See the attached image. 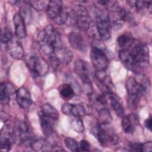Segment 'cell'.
Returning a JSON list of instances; mask_svg holds the SVG:
<instances>
[{"mask_svg": "<svg viewBox=\"0 0 152 152\" xmlns=\"http://www.w3.org/2000/svg\"><path fill=\"white\" fill-rule=\"evenodd\" d=\"M118 54L124 65L134 71L147 67L149 64L150 53L148 46L135 40L128 49L119 50Z\"/></svg>", "mask_w": 152, "mask_h": 152, "instance_id": "cell-1", "label": "cell"}, {"mask_svg": "<svg viewBox=\"0 0 152 152\" xmlns=\"http://www.w3.org/2000/svg\"><path fill=\"white\" fill-rule=\"evenodd\" d=\"M37 42L41 50L48 55H52L54 49L62 45L59 33L52 26H46L39 33Z\"/></svg>", "mask_w": 152, "mask_h": 152, "instance_id": "cell-2", "label": "cell"}, {"mask_svg": "<svg viewBox=\"0 0 152 152\" xmlns=\"http://www.w3.org/2000/svg\"><path fill=\"white\" fill-rule=\"evenodd\" d=\"M46 11L48 17L59 25L65 24L69 15L62 1L59 0L49 1L46 6Z\"/></svg>", "mask_w": 152, "mask_h": 152, "instance_id": "cell-3", "label": "cell"}, {"mask_svg": "<svg viewBox=\"0 0 152 152\" xmlns=\"http://www.w3.org/2000/svg\"><path fill=\"white\" fill-rule=\"evenodd\" d=\"M25 61L30 71L36 76H44L48 72V63L35 53L28 54L25 58Z\"/></svg>", "mask_w": 152, "mask_h": 152, "instance_id": "cell-4", "label": "cell"}, {"mask_svg": "<svg viewBox=\"0 0 152 152\" xmlns=\"http://www.w3.org/2000/svg\"><path fill=\"white\" fill-rule=\"evenodd\" d=\"M71 17L78 28L87 31L91 24L90 15L87 9L81 5H75L71 10Z\"/></svg>", "mask_w": 152, "mask_h": 152, "instance_id": "cell-5", "label": "cell"}, {"mask_svg": "<svg viewBox=\"0 0 152 152\" xmlns=\"http://www.w3.org/2000/svg\"><path fill=\"white\" fill-rule=\"evenodd\" d=\"M95 27L100 39L107 40L110 37L112 25L107 13L102 12L96 15Z\"/></svg>", "mask_w": 152, "mask_h": 152, "instance_id": "cell-6", "label": "cell"}, {"mask_svg": "<svg viewBox=\"0 0 152 152\" xmlns=\"http://www.w3.org/2000/svg\"><path fill=\"white\" fill-rule=\"evenodd\" d=\"M92 132L103 146L115 145L118 142V138L116 135L112 131L104 129L102 125L93 128Z\"/></svg>", "mask_w": 152, "mask_h": 152, "instance_id": "cell-7", "label": "cell"}, {"mask_svg": "<svg viewBox=\"0 0 152 152\" xmlns=\"http://www.w3.org/2000/svg\"><path fill=\"white\" fill-rule=\"evenodd\" d=\"M91 63L96 71H105L109 60L104 50L97 46H94L90 52Z\"/></svg>", "mask_w": 152, "mask_h": 152, "instance_id": "cell-8", "label": "cell"}, {"mask_svg": "<svg viewBox=\"0 0 152 152\" xmlns=\"http://www.w3.org/2000/svg\"><path fill=\"white\" fill-rule=\"evenodd\" d=\"M14 131V140L23 144H30L32 139L31 130L28 125L23 120L17 122L16 128Z\"/></svg>", "mask_w": 152, "mask_h": 152, "instance_id": "cell-9", "label": "cell"}, {"mask_svg": "<svg viewBox=\"0 0 152 152\" xmlns=\"http://www.w3.org/2000/svg\"><path fill=\"white\" fill-rule=\"evenodd\" d=\"M147 83H140L132 77L127 78L125 82V87L129 97H134L140 98L147 91Z\"/></svg>", "mask_w": 152, "mask_h": 152, "instance_id": "cell-10", "label": "cell"}, {"mask_svg": "<svg viewBox=\"0 0 152 152\" xmlns=\"http://www.w3.org/2000/svg\"><path fill=\"white\" fill-rule=\"evenodd\" d=\"M110 12L109 15L112 27L114 29L118 30L123 25L125 20L126 11L123 8L118 6L116 2L115 4L108 9Z\"/></svg>", "mask_w": 152, "mask_h": 152, "instance_id": "cell-11", "label": "cell"}, {"mask_svg": "<svg viewBox=\"0 0 152 152\" xmlns=\"http://www.w3.org/2000/svg\"><path fill=\"white\" fill-rule=\"evenodd\" d=\"M94 80L96 84L104 93H114L115 86L110 77L105 71H96L94 74Z\"/></svg>", "mask_w": 152, "mask_h": 152, "instance_id": "cell-12", "label": "cell"}, {"mask_svg": "<svg viewBox=\"0 0 152 152\" xmlns=\"http://www.w3.org/2000/svg\"><path fill=\"white\" fill-rule=\"evenodd\" d=\"M40 126L43 134L46 137L50 136L54 131L58 118L45 114L40 111L39 112Z\"/></svg>", "mask_w": 152, "mask_h": 152, "instance_id": "cell-13", "label": "cell"}, {"mask_svg": "<svg viewBox=\"0 0 152 152\" xmlns=\"http://www.w3.org/2000/svg\"><path fill=\"white\" fill-rule=\"evenodd\" d=\"M53 55L60 64L64 65H68L73 58V53L71 50L62 45L55 48Z\"/></svg>", "mask_w": 152, "mask_h": 152, "instance_id": "cell-14", "label": "cell"}, {"mask_svg": "<svg viewBox=\"0 0 152 152\" xmlns=\"http://www.w3.org/2000/svg\"><path fill=\"white\" fill-rule=\"evenodd\" d=\"M68 40L71 46L77 50L85 52L88 49V46L85 39L79 33H70L68 35Z\"/></svg>", "mask_w": 152, "mask_h": 152, "instance_id": "cell-15", "label": "cell"}, {"mask_svg": "<svg viewBox=\"0 0 152 152\" xmlns=\"http://www.w3.org/2000/svg\"><path fill=\"white\" fill-rule=\"evenodd\" d=\"M7 49L12 58L20 59L24 56V49L18 38L12 37L7 44Z\"/></svg>", "mask_w": 152, "mask_h": 152, "instance_id": "cell-16", "label": "cell"}, {"mask_svg": "<svg viewBox=\"0 0 152 152\" xmlns=\"http://www.w3.org/2000/svg\"><path fill=\"white\" fill-rule=\"evenodd\" d=\"M121 124L122 129L126 134H132L139 124L138 118L135 113H130L122 117Z\"/></svg>", "mask_w": 152, "mask_h": 152, "instance_id": "cell-17", "label": "cell"}, {"mask_svg": "<svg viewBox=\"0 0 152 152\" xmlns=\"http://www.w3.org/2000/svg\"><path fill=\"white\" fill-rule=\"evenodd\" d=\"M16 100L18 104L23 109H28L32 104L31 95L25 87L18 88L16 92Z\"/></svg>", "mask_w": 152, "mask_h": 152, "instance_id": "cell-18", "label": "cell"}, {"mask_svg": "<svg viewBox=\"0 0 152 152\" xmlns=\"http://www.w3.org/2000/svg\"><path fill=\"white\" fill-rule=\"evenodd\" d=\"M14 139V131L8 126L2 129L0 139V147L2 151H10L12 147V140Z\"/></svg>", "mask_w": 152, "mask_h": 152, "instance_id": "cell-19", "label": "cell"}, {"mask_svg": "<svg viewBox=\"0 0 152 152\" xmlns=\"http://www.w3.org/2000/svg\"><path fill=\"white\" fill-rule=\"evenodd\" d=\"M13 22L15 27V33L17 38L24 39L26 36V30L24 20L20 13H16L13 17Z\"/></svg>", "mask_w": 152, "mask_h": 152, "instance_id": "cell-20", "label": "cell"}, {"mask_svg": "<svg viewBox=\"0 0 152 152\" xmlns=\"http://www.w3.org/2000/svg\"><path fill=\"white\" fill-rule=\"evenodd\" d=\"M74 70L76 74L80 77H89L92 74V70L90 64L83 60L78 59L75 61L74 64Z\"/></svg>", "mask_w": 152, "mask_h": 152, "instance_id": "cell-21", "label": "cell"}, {"mask_svg": "<svg viewBox=\"0 0 152 152\" xmlns=\"http://www.w3.org/2000/svg\"><path fill=\"white\" fill-rule=\"evenodd\" d=\"M30 145L31 148L36 151H52L53 147V145H52L49 142L42 138L32 140Z\"/></svg>", "mask_w": 152, "mask_h": 152, "instance_id": "cell-22", "label": "cell"}, {"mask_svg": "<svg viewBox=\"0 0 152 152\" xmlns=\"http://www.w3.org/2000/svg\"><path fill=\"white\" fill-rule=\"evenodd\" d=\"M135 40L131 34L126 33L119 36L117 39L119 50H126L129 48L134 43Z\"/></svg>", "mask_w": 152, "mask_h": 152, "instance_id": "cell-23", "label": "cell"}, {"mask_svg": "<svg viewBox=\"0 0 152 152\" xmlns=\"http://www.w3.org/2000/svg\"><path fill=\"white\" fill-rule=\"evenodd\" d=\"M109 101L116 115L120 117L125 116V110L118 97L114 93L109 94Z\"/></svg>", "mask_w": 152, "mask_h": 152, "instance_id": "cell-24", "label": "cell"}, {"mask_svg": "<svg viewBox=\"0 0 152 152\" xmlns=\"http://www.w3.org/2000/svg\"><path fill=\"white\" fill-rule=\"evenodd\" d=\"M58 90L61 97L65 100L71 99L75 94L72 87L68 84H64L61 85Z\"/></svg>", "mask_w": 152, "mask_h": 152, "instance_id": "cell-25", "label": "cell"}, {"mask_svg": "<svg viewBox=\"0 0 152 152\" xmlns=\"http://www.w3.org/2000/svg\"><path fill=\"white\" fill-rule=\"evenodd\" d=\"M99 123L102 125H107L111 123L112 117L110 112L106 109H102L99 110L98 114Z\"/></svg>", "mask_w": 152, "mask_h": 152, "instance_id": "cell-26", "label": "cell"}, {"mask_svg": "<svg viewBox=\"0 0 152 152\" xmlns=\"http://www.w3.org/2000/svg\"><path fill=\"white\" fill-rule=\"evenodd\" d=\"M87 112L86 107L82 104H72L71 106L70 116L80 117L84 116Z\"/></svg>", "mask_w": 152, "mask_h": 152, "instance_id": "cell-27", "label": "cell"}, {"mask_svg": "<svg viewBox=\"0 0 152 152\" xmlns=\"http://www.w3.org/2000/svg\"><path fill=\"white\" fill-rule=\"evenodd\" d=\"M80 78L82 82L81 89L83 93L87 96L91 95L93 91V88L90 77L84 76L80 77Z\"/></svg>", "mask_w": 152, "mask_h": 152, "instance_id": "cell-28", "label": "cell"}, {"mask_svg": "<svg viewBox=\"0 0 152 152\" xmlns=\"http://www.w3.org/2000/svg\"><path fill=\"white\" fill-rule=\"evenodd\" d=\"M40 111L45 114L56 118L58 119L59 118V113L57 111V110L49 103L43 104L42 106Z\"/></svg>", "mask_w": 152, "mask_h": 152, "instance_id": "cell-29", "label": "cell"}, {"mask_svg": "<svg viewBox=\"0 0 152 152\" xmlns=\"http://www.w3.org/2000/svg\"><path fill=\"white\" fill-rule=\"evenodd\" d=\"M10 94L8 88L5 83H1L0 86V100L2 104H7L10 101Z\"/></svg>", "mask_w": 152, "mask_h": 152, "instance_id": "cell-30", "label": "cell"}, {"mask_svg": "<svg viewBox=\"0 0 152 152\" xmlns=\"http://www.w3.org/2000/svg\"><path fill=\"white\" fill-rule=\"evenodd\" d=\"M64 144L66 148L72 151H79L78 144L75 140L71 137H66L64 140Z\"/></svg>", "mask_w": 152, "mask_h": 152, "instance_id": "cell-31", "label": "cell"}, {"mask_svg": "<svg viewBox=\"0 0 152 152\" xmlns=\"http://www.w3.org/2000/svg\"><path fill=\"white\" fill-rule=\"evenodd\" d=\"M71 125L72 129L77 132L81 133L84 129V124L80 117H75V118L72 120Z\"/></svg>", "mask_w": 152, "mask_h": 152, "instance_id": "cell-32", "label": "cell"}, {"mask_svg": "<svg viewBox=\"0 0 152 152\" xmlns=\"http://www.w3.org/2000/svg\"><path fill=\"white\" fill-rule=\"evenodd\" d=\"M27 5V4L23 5L21 8L20 14L23 17L24 21L29 23L31 20V12L30 8Z\"/></svg>", "mask_w": 152, "mask_h": 152, "instance_id": "cell-33", "label": "cell"}, {"mask_svg": "<svg viewBox=\"0 0 152 152\" xmlns=\"http://www.w3.org/2000/svg\"><path fill=\"white\" fill-rule=\"evenodd\" d=\"M25 2L37 11L42 10L46 5L45 1H25Z\"/></svg>", "mask_w": 152, "mask_h": 152, "instance_id": "cell-34", "label": "cell"}, {"mask_svg": "<svg viewBox=\"0 0 152 152\" xmlns=\"http://www.w3.org/2000/svg\"><path fill=\"white\" fill-rule=\"evenodd\" d=\"M13 37V36L11 31L7 28H5L2 34V42L5 44H7L10 40Z\"/></svg>", "mask_w": 152, "mask_h": 152, "instance_id": "cell-35", "label": "cell"}, {"mask_svg": "<svg viewBox=\"0 0 152 152\" xmlns=\"http://www.w3.org/2000/svg\"><path fill=\"white\" fill-rule=\"evenodd\" d=\"M79 151H90V145L89 142L86 140H82L79 144Z\"/></svg>", "mask_w": 152, "mask_h": 152, "instance_id": "cell-36", "label": "cell"}, {"mask_svg": "<svg viewBox=\"0 0 152 152\" xmlns=\"http://www.w3.org/2000/svg\"><path fill=\"white\" fill-rule=\"evenodd\" d=\"M142 144V143L138 142H131V143L129 144V148H131V151H141Z\"/></svg>", "mask_w": 152, "mask_h": 152, "instance_id": "cell-37", "label": "cell"}, {"mask_svg": "<svg viewBox=\"0 0 152 152\" xmlns=\"http://www.w3.org/2000/svg\"><path fill=\"white\" fill-rule=\"evenodd\" d=\"M152 150V142L151 141L146 142L145 143L142 144L141 151L144 152H148L151 151Z\"/></svg>", "mask_w": 152, "mask_h": 152, "instance_id": "cell-38", "label": "cell"}, {"mask_svg": "<svg viewBox=\"0 0 152 152\" xmlns=\"http://www.w3.org/2000/svg\"><path fill=\"white\" fill-rule=\"evenodd\" d=\"M71 103H66L63 104L61 107L62 112L65 115L68 116H70V110H71Z\"/></svg>", "mask_w": 152, "mask_h": 152, "instance_id": "cell-39", "label": "cell"}, {"mask_svg": "<svg viewBox=\"0 0 152 152\" xmlns=\"http://www.w3.org/2000/svg\"><path fill=\"white\" fill-rule=\"evenodd\" d=\"M144 125L148 130H151V118L150 116L145 119L144 121Z\"/></svg>", "mask_w": 152, "mask_h": 152, "instance_id": "cell-40", "label": "cell"}]
</instances>
